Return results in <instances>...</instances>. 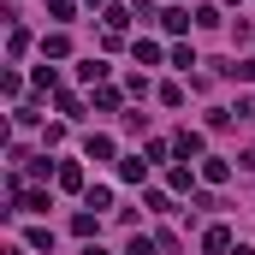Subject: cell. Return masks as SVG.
Returning <instances> with one entry per match:
<instances>
[{"instance_id": "cell-1", "label": "cell", "mask_w": 255, "mask_h": 255, "mask_svg": "<svg viewBox=\"0 0 255 255\" xmlns=\"http://www.w3.org/2000/svg\"><path fill=\"white\" fill-rule=\"evenodd\" d=\"M202 250H208V255H232L238 244H232V232H226V226H208V232H202Z\"/></svg>"}, {"instance_id": "cell-2", "label": "cell", "mask_w": 255, "mask_h": 255, "mask_svg": "<svg viewBox=\"0 0 255 255\" xmlns=\"http://www.w3.org/2000/svg\"><path fill=\"white\" fill-rule=\"evenodd\" d=\"M172 148H178L184 160H202V136H196V130H178V136H172Z\"/></svg>"}, {"instance_id": "cell-3", "label": "cell", "mask_w": 255, "mask_h": 255, "mask_svg": "<svg viewBox=\"0 0 255 255\" xmlns=\"http://www.w3.org/2000/svg\"><path fill=\"white\" fill-rule=\"evenodd\" d=\"M202 178H208V184H226V178H232V166H226V160H214V154H202Z\"/></svg>"}, {"instance_id": "cell-4", "label": "cell", "mask_w": 255, "mask_h": 255, "mask_svg": "<svg viewBox=\"0 0 255 255\" xmlns=\"http://www.w3.org/2000/svg\"><path fill=\"white\" fill-rule=\"evenodd\" d=\"M160 24H166V30H172V36H178V30H184V24H196L190 12H184V6H172V12H160Z\"/></svg>"}, {"instance_id": "cell-5", "label": "cell", "mask_w": 255, "mask_h": 255, "mask_svg": "<svg viewBox=\"0 0 255 255\" xmlns=\"http://www.w3.org/2000/svg\"><path fill=\"white\" fill-rule=\"evenodd\" d=\"M89 160H113V136H89Z\"/></svg>"}, {"instance_id": "cell-6", "label": "cell", "mask_w": 255, "mask_h": 255, "mask_svg": "<svg viewBox=\"0 0 255 255\" xmlns=\"http://www.w3.org/2000/svg\"><path fill=\"white\" fill-rule=\"evenodd\" d=\"M77 77H83V83H101V77H107V65H101V60H89V65H77Z\"/></svg>"}, {"instance_id": "cell-7", "label": "cell", "mask_w": 255, "mask_h": 255, "mask_svg": "<svg viewBox=\"0 0 255 255\" xmlns=\"http://www.w3.org/2000/svg\"><path fill=\"white\" fill-rule=\"evenodd\" d=\"M142 172H148V160H119V178H130V184H136Z\"/></svg>"}, {"instance_id": "cell-8", "label": "cell", "mask_w": 255, "mask_h": 255, "mask_svg": "<svg viewBox=\"0 0 255 255\" xmlns=\"http://www.w3.org/2000/svg\"><path fill=\"white\" fill-rule=\"evenodd\" d=\"M130 255H154V244H148V238H136V244H130Z\"/></svg>"}, {"instance_id": "cell-9", "label": "cell", "mask_w": 255, "mask_h": 255, "mask_svg": "<svg viewBox=\"0 0 255 255\" xmlns=\"http://www.w3.org/2000/svg\"><path fill=\"white\" fill-rule=\"evenodd\" d=\"M83 255H107V250H83Z\"/></svg>"}, {"instance_id": "cell-10", "label": "cell", "mask_w": 255, "mask_h": 255, "mask_svg": "<svg viewBox=\"0 0 255 255\" xmlns=\"http://www.w3.org/2000/svg\"><path fill=\"white\" fill-rule=\"evenodd\" d=\"M6 255H24V250H6Z\"/></svg>"}, {"instance_id": "cell-11", "label": "cell", "mask_w": 255, "mask_h": 255, "mask_svg": "<svg viewBox=\"0 0 255 255\" xmlns=\"http://www.w3.org/2000/svg\"><path fill=\"white\" fill-rule=\"evenodd\" d=\"M232 255H250V250H232Z\"/></svg>"}, {"instance_id": "cell-12", "label": "cell", "mask_w": 255, "mask_h": 255, "mask_svg": "<svg viewBox=\"0 0 255 255\" xmlns=\"http://www.w3.org/2000/svg\"><path fill=\"white\" fill-rule=\"evenodd\" d=\"M95 6H101V0H95Z\"/></svg>"}]
</instances>
